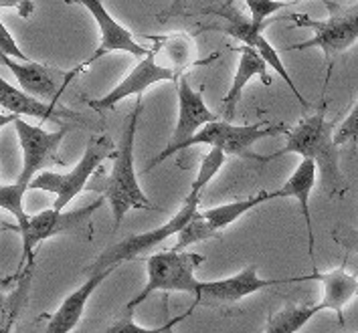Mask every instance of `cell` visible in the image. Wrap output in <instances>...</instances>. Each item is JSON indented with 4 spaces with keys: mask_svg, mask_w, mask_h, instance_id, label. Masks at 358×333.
<instances>
[{
    "mask_svg": "<svg viewBox=\"0 0 358 333\" xmlns=\"http://www.w3.org/2000/svg\"><path fill=\"white\" fill-rule=\"evenodd\" d=\"M328 101L320 110L310 113L287 131L285 146L275 154L265 156V162H271L283 154H298L302 160H310L318 168L322 188L330 198H344L348 184L340 170V148L334 144V124L326 119Z\"/></svg>",
    "mask_w": 358,
    "mask_h": 333,
    "instance_id": "6da1fadb",
    "label": "cell"
},
{
    "mask_svg": "<svg viewBox=\"0 0 358 333\" xmlns=\"http://www.w3.org/2000/svg\"><path fill=\"white\" fill-rule=\"evenodd\" d=\"M140 111H142V97H138L136 108L126 119L122 140L113 156L112 174L103 186V198L110 202V208H112L113 226H120L122 221L128 216V212L132 210H152V202L138 182L136 160H134Z\"/></svg>",
    "mask_w": 358,
    "mask_h": 333,
    "instance_id": "7a4b0ae2",
    "label": "cell"
},
{
    "mask_svg": "<svg viewBox=\"0 0 358 333\" xmlns=\"http://www.w3.org/2000/svg\"><path fill=\"white\" fill-rule=\"evenodd\" d=\"M207 260L205 255L189 253V251H162L146 259V275L148 281L138 295L126 303V313L132 315L134 309L144 303L152 293H189L194 299L201 295L203 281L196 279L199 267Z\"/></svg>",
    "mask_w": 358,
    "mask_h": 333,
    "instance_id": "3957f363",
    "label": "cell"
},
{
    "mask_svg": "<svg viewBox=\"0 0 358 333\" xmlns=\"http://www.w3.org/2000/svg\"><path fill=\"white\" fill-rule=\"evenodd\" d=\"M328 8V19L314 20L308 15H289L283 17L285 20H292L296 27L312 29L314 37L285 47V51H306V49H320L328 61L334 57L348 51L358 40V4H336V2H326Z\"/></svg>",
    "mask_w": 358,
    "mask_h": 333,
    "instance_id": "277c9868",
    "label": "cell"
},
{
    "mask_svg": "<svg viewBox=\"0 0 358 333\" xmlns=\"http://www.w3.org/2000/svg\"><path fill=\"white\" fill-rule=\"evenodd\" d=\"M289 128H285L283 124H251V126H235L229 124L225 119H217L213 124L205 126L196 135H192L189 142L180 144L174 149H187L190 146H210V148L221 149L223 154L229 156H237L245 162H257L265 164V156L255 151V144L265 138H275V135H287Z\"/></svg>",
    "mask_w": 358,
    "mask_h": 333,
    "instance_id": "5b68a950",
    "label": "cell"
},
{
    "mask_svg": "<svg viewBox=\"0 0 358 333\" xmlns=\"http://www.w3.org/2000/svg\"><path fill=\"white\" fill-rule=\"evenodd\" d=\"M115 156V144L108 135H94L87 142V148L83 158L71 168L67 174H57V172H41L37 178L31 182L29 190H43L55 194V210H65L67 204L76 198L77 194L87 186L95 172L101 168V164Z\"/></svg>",
    "mask_w": 358,
    "mask_h": 333,
    "instance_id": "8992f818",
    "label": "cell"
},
{
    "mask_svg": "<svg viewBox=\"0 0 358 333\" xmlns=\"http://www.w3.org/2000/svg\"><path fill=\"white\" fill-rule=\"evenodd\" d=\"M199 202H201V194L196 192H189L185 206L158 228H152L148 232H140V235H132L124 241L115 242L112 246H108L94 265L87 267V273L92 271H108V269H117L124 262L136 260L140 255L148 253L152 249L160 246L162 242H166L172 237H176L178 232H182V228L190 222V219L199 212Z\"/></svg>",
    "mask_w": 358,
    "mask_h": 333,
    "instance_id": "52a82bcc",
    "label": "cell"
},
{
    "mask_svg": "<svg viewBox=\"0 0 358 333\" xmlns=\"http://www.w3.org/2000/svg\"><path fill=\"white\" fill-rule=\"evenodd\" d=\"M13 124H15L20 149H22V168H20L17 184L29 190L31 182L41 172H47V168L51 164L65 166V162L59 158V148H61L65 135L73 130V126L65 124L57 131H47L41 126H33V124L24 121L22 117H15Z\"/></svg>",
    "mask_w": 358,
    "mask_h": 333,
    "instance_id": "ba28073f",
    "label": "cell"
},
{
    "mask_svg": "<svg viewBox=\"0 0 358 333\" xmlns=\"http://www.w3.org/2000/svg\"><path fill=\"white\" fill-rule=\"evenodd\" d=\"M106 198H99L95 202L87 204L83 208H76V210H43L38 214H31L27 228L20 232V241H22V262H20L19 271H33L35 267V251L43 241L53 239L57 235H65V232H79L83 230L95 210L101 208Z\"/></svg>",
    "mask_w": 358,
    "mask_h": 333,
    "instance_id": "9c48e42d",
    "label": "cell"
},
{
    "mask_svg": "<svg viewBox=\"0 0 358 333\" xmlns=\"http://www.w3.org/2000/svg\"><path fill=\"white\" fill-rule=\"evenodd\" d=\"M265 202H271L269 192H259V194L249 196L245 200H235V202L221 204V206L208 208V210H203V212H196L190 219L189 224L182 228V232L176 235L178 241H176L172 251L182 253V251L189 249L190 244L219 237V232L225 230L227 226H231L233 222H237L241 216H245L247 212L255 210L257 206H262Z\"/></svg>",
    "mask_w": 358,
    "mask_h": 333,
    "instance_id": "30bf717a",
    "label": "cell"
},
{
    "mask_svg": "<svg viewBox=\"0 0 358 333\" xmlns=\"http://www.w3.org/2000/svg\"><path fill=\"white\" fill-rule=\"evenodd\" d=\"M217 15H221L223 19L229 20V24H227L225 29H221V31L227 33L229 37H235L237 40H241L249 49H253L267 63V67H271L285 81V85L294 91V97L300 101V105H302L303 110H310V103L306 101V97L296 87V83L289 77L287 69L283 67L282 57L278 53V49L264 37V31L273 22V19L267 20L264 24H255V22H251V19H245L233 4H225L221 10H217Z\"/></svg>",
    "mask_w": 358,
    "mask_h": 333,
    "instance_id": "8fae6325",
    "label": "cell"
},
{
    "mask_svg": "<svg viewBox=\"0 0 358 333\" xmlns=\"http://www.w3.org/2000/svg\"><path fill=\"white\" fill-rule=\"evenodd\" d=\"M213 121H217V115L208 110L201 91L192 89L189 79L182 77L180 83H178V119H176V126H174V131H172V138H170L169 146L146 166V172L160 166L166 158H170L174 154V149L178 148L180 144L189 142L192 135H196L205 126L213 124Z\"/></svg>",
    "mask_w": 358,
    "mask_h": 333,
    "instance_id": "7c38bea8",
    "label": "cell"
},
{
    "mask_svg": "<svg viewBox=\"0 0 358 333\" xmlns=\"http://www.w3.org/2000/svg\"><path fill=\"white\" fill-rule=\"evenodd\" d=\"M79 6H83L92 17H94L95 24L99 29V47L95 49V53L85 63H81L77 69H73V73L79 75L83 69H87L92 63H95L97 59L110 55V53H130L132 57L138 59H144L150 51L146 47H142L136 38L132 37V33L122 27L117 20L113 19L112 15L108 13L106 4L99 2V0H85V2H79Z\"/></svg>",
    "mask_w": 358,
    "mask_h": 333,
    "instance_id": "4fadbf2b",
    "label": "cell"
},
{
    "mask_svg": "<svg viewBox=\"0 0 358 333\" xmlns=\"http://www.w3.org/2000/svg\"><path fill=\"white\" fill-rule=\"evenodd\" d=\"M285 283H298V277L292 279H264L259 277L257 267L249 265L243 271L229 279H219V281H203L201 285V295L194 301L192 307L196 305H210V303H237L245 297L253 295L257 291H264L275 285H285Z\"/></svg>",
    "mask_w": 358,
    "mask_h": 333,
    "instance_id": "5bb4252c",
    "label": "cell"
},
{
    "mask_svg": "<svg viewBox=\"0 0 358 333\" xmlns=\"http://www.w3.org/2000/svg\"><path fill=\"white\" fill-rule=\"evenodd\" d=\"M172 79H174V71L169 69V67L158 65L156 63V51L152 49L150 53L144 57V59H140V63L113 87L112 91L106 93L99 99H92L90 101V108L99 111V113L110 111L120 101H124L126 97H132V95L142 97V93L148 91L152 85L162 83V81H172Z\"/></svg>",
    "mask_w": 358,
    "mask_h": 333,
    "instance_id": "9a60e30c",
    "label": "cell"
},
{
    "mask_svg": "<svg viewBox=\"0 0 358 333\" xmlns=\"http://www.w3.org/2000/svg\"><path fill=\"white\" fill-rule=\"evenodd\" d=\"M0 63H4L10 73L15 75V79L19 81L20 89L24 93H29L31 97L37 99H49L51 103H55L59 99V95L63 93V89L71 83V79L76 77V73H61L57 69L45 67L41 63L35 61H15L8 57L0 55Z\"/></svg>",
    "mask_w": 358,
    "mask_h": 333,
    "instance_id": "2e32d148",
    "label": "cell"
},
{
    "mask_svg": "<svg viewBox=\"0 0 358 333\" xmlns=\"http://www.w3.org/2000/svg\"><path fill=\"white\" fill-rule=\"evenodd\" d=\"M115 269L108 271H92L83 285H79L71 295L65 297V301L59 305L55 313L49 317L43 333H71L79 325L81 317L87 309V303L95 291L101 287V283L112 275Z\"/></svg>",
    "mask_w": 358,
    "mask_h": 333,
    "instance_id": "e0dca14e",
    "label": "cell"
},
{
    "mask_svg": "<svg viewBox=\"0 0 358 333\" xmlns=\"http://www.w3.org/2000/svg\"><path fill=\"white\" fill-rule=\"evenodd\" d=\"M0 108L13 113V117L19 115H31L37 117L41 121H53V124H61L67 119H79V113L67 110V108H59L55 103H45L37 97H31L29 93H24L19 87L10 85L2 75H0Z\"/></svg>",
    "mask_w": 358,
    "mask_h": 333,
    "instance_id": "ac0fdd59",
    "label": "cell"
},
{
    "mask_svg": "<svg viewBox=\"0 0 358 333\" xmlns=\"http://www.w3.org/2000/svg\"><path fill=\"white\" fill-rule=\"evenodd\" d=\"M318 180V168L310 160H302L294 174L285 180V184L273 192H269L271 200L278 198H294L300 204L306 228H308V239H310V259H314V226H312V214H310V196Z\"/></svg>",
    "mask_w": 358,
    "mask_h": 333,
    "instance_id": "d6986e66",
    "label": "cell"
},
{
    "mask_svg": "<svg viewBox=\"0 0 358 333\" xmlns=\"http://www.w3.org/2000/svg\"><path fill=\"white\" fill-rule=\"evenodd\" d=\"M316 279L322 283V307L330 309L338 315L340 325L344 327V307L350 303V299L358 295V277L346 271V267L342 265L338 269L326 271V273H318L314 269L312 275H303L298 277V283L302 281H310Z\"/></svg>",
    "mask_w": 358,
    "mask_h": 333,
    "instance_id": "ffe728a7",
    "label": "cell"
},
{
    "mask_svg": "<svg viewBox=\"0 0 358 333\" xmlns=\"http://www.w3.org/2000/svg\"><path fill=\"white\" fill-rule=\"evenodd\" d=\"M253 77H262L265 85H271V77L267 75V63L253 49L243 45V47H239V63H237V71H235V77H233V83H231V87L227 91L225 99H223V117L229 124L233 121L247 83Z\"/></svg>",
    "mask_w": 358,
    "mask_h": 333,
    "instance_id": "44dd1931",
    "label": "cell"
},
{
    "mask_svg": "<svg viewBox=\"0 0 358 333\" xmlns=\"http://www.w3.org/2000/svg\"><path fill=\"white\" fill-rule=\"evenodd\" d=\"M324 311L322 303L316 305H285L278 313L267 319L265 333H298L314 319L316 315Z\"/></svg>",
    "mask_w": 358,
    "mask_h": 333,
    "instance_id": "7402d4cb",
    "label": "cell"
},
{
    "mask_svg": "<svg viewBox=\"0 0 358 333\" xmlns=\"http://www.w3.org/2000/svg\"><path fill=\"white\" fill-rule=\"evenodd\" d=\"M22 273L24 275L19 281V289H15L13 293H2L0 291V333L13 332L20 311H22V305L27 303L33 271H22Z\"/></svg>",
    "mask_w": 358,
    "mask_h": 333,
    "instance_id": "603a6c76",
    "label": "cell"
},
{
    "mask_svg": "<svg viewBox=\"0 0 358 333\" xmlns=\"http://www.w3.org/2000/svg\"><path fill=\"white\" fill-rule=\"evenodd\" d=\"M24 188H20L17 182L15 184H6L0 186V208L2 210H8L15 219H17V224H19V235L27 228L29 224V219L31 214L24 210V204H22V198H24Z\"/></svg>",
    "mask_w": 358,
    "mask_h": 333,
    "instance_id": "cb8c5ba5",
    "label": "cell"
},
{
    "mask_svg": "<svg viewBox=\"0 0 358 333\" xmlns=\"http://www.w3.org/2000/svg\"><path fill=\"white\" fill-rule=\"evenodd\" d=\"M225 154L221 151V149L217 148H210L208 149V154L203 158V162H201V168H199V174H196V178H194V182L190 186V192H196V194H201L207 184L219 174V170L223 168L225 164Z\"/></svg>",
    "mask_w": 358,
    "mask_h": 333,
    "instance_id": "d4e9b609",
    "label": "cell"
},
{
    "mask_svg": "<svg viewBox=\"0 0 358 333\" xmlns=\"http://www.w3.org/2000/svg\"><path fill=\"white\" fill-rule=\"evenodd\" d=\"M247 10H249V17L251 22L255 24H264L267 20H271L269 17L273 13H280L282 8L289 6V2H271V0H247L245 2Z\"/></svg>",
    "mask_w": 358,
    "mask_h": 333,
    "instance_id": "484cf974",
    "label": "cell"
},
{
    "mask_svg": "<svg viewBox=\"0 0 358 333\" xmlns=\"http://www.w3.org/2000/svg\"><path fill=\"white\" fill-rule=\"evenodd\" d=\"M350 142L352 144L358 142V101L357 105L350 110V113L346 115V119L334 131V144L338 148L344 144H350Z\"/></svg>",
    "mask_w": 358,
    "mask_h": 333,
    "instance_id": "4316f807",
    "label": "cell"
},
{
    "mask_svg": "<svg viewBox=\"0 0 358 333\" xmlns=\"http://www.w3.org/2000/svg\"><path fill=\"white\" fill-rule=\"evenodd\" d=\"M0 55L8 57V59H15V61H22V63L31 61L29 57L20 51L19 45H17V40H15L13 35L8 33V29L4 27V22H2V20H0Z\"/></svg>",
    "mask_w": 358,
    "mask_h": 333,
    "instance_id": "83f0119b",
    "label": "cell"
},
{
    "mask_svg": "<svg viewBox=\"0 0 358 333\" xmlns=\"http://www.w3.org/2000/svg\"><path fill=\"white\" fill-rule=\"evenodd\" d=\"M101 333H162V327L158 330H148V327H142L134 321L132 315H124L122 319L113 321L110 327H106Z\"/></svg>",
    "mask_w": 358,
    "mask_h": 333,
    "instance_id": "f1b7e54d",
    "label": "cell"
},
{
    "mask_svg": "<svg viewBox=\"0 0 358 333\" xmlns=\"http://www.w3.org/2000/svg\"><path fill=\"white\" fill-rule=\"evenodd\" d=\"M332 239L338 242L340 246H344L346 251L358 255V230L346 226V224H338V226L332 230Z\"/></svg>",
    "mask_w": 358,
    "mask_h": 333,
    "instance_id": "f546056e",
    "label": "cell"
},
{
    "mask_svg": "<svg viewBox=\"0 0 358 333\" xmlns=\"http://www.w3.org/2000/svg\"><path fill=\"white\" fill-rule=\"evenodd\" d=\"M24 273H15V275H4V273H0V291L2 289H6V287H10V285H15V283H19L20 279H22Z\"/></svg>",
    "mask_w": 358,
    "mask_h": 333,
    "instance_id": "4dcf8cb0",
    "label": "cell"
},
{
    "mask_svg": "<svg viewBox=\"0 0 358 333\" xmlns=\"http://www.w3.org/2000/svg\"><path fill=\"white\" fill-rule=\"evenodd\" d=\"M192 311H194V307H190L189 311H187L185 315H180V317H176V319H170V321H166V323L162 325V333H174V323H176V321H182V319H185V317H189Z\"/></svg>",
    "mask_w": 358,
    "mask_h": 333,
    "instance_id": "1f68e13d",
    "label": "cell"
},
{
    "mask_svg": "<svg viewBox=\"0 0 358 333\" xmlns=\"http://www.w3.org/2000/svg\"><path fill=\"white\" fill-rule=\"evenodd\" d=\"M0 232H19V224H13V222L0 219Z\"/></svg>",
    "mask_w": 358,
    "mask_h": 333,
    "instance_id": "d6a6232c",
    "label": "cell"
}]
</instances>
